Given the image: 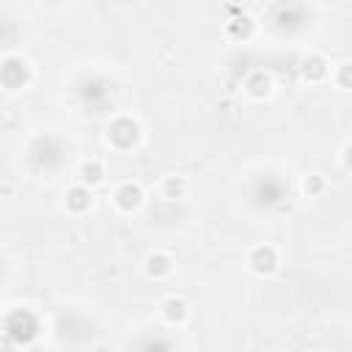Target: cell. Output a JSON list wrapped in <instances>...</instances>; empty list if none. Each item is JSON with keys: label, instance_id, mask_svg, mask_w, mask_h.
Returning <instances> with one entry per match:
<instances>
[{"label": "cell", "instance_id": "1", "mask_svg": "<svg viewBox=\"0 0 352 352\" xmlns=\"http://www.w3.org/2000/svg\"><path fill=\"white\" fill-rule=\"evenodd\" d=\"M6 336H11L16 344H30L38 336V322L30 311H14L6 316Z\"/></svg>", "mask_w": 352, "mask_h": 352}, {"label": "cell", "instance_id": "2", "mask_svg": "<svg viewBox=\"0 0 352 352\" xmlns=\"http://www.w3.org/2000/svg\"><path fill=\"white\" fill-rule=\"evenodd\" d=\"M107 138H110V143L116 146V148H132L135 143H138V138H140V126L132 121V118H116L113 124H110V129H107Z\"/></svg>", "mask_w": 352, "mask_h": 352}, {"label": "cell", "instance_id": "3", "mask_svg": "<svg viewBox=\"0 0 352 352\" xmlns=\"http://www.w3.org/2000/svg\"><path fill=\"white\" fill-rule=\"evenodd\" d=\"M0 80H3V85L8 91L22 88L30 80V69H28V63L22 58H6L3 60V69H0Z\"/></svg>", "mask_w": 352, "mask_h": 352}, {"label": "cell", "instance_id": "4", "mask_svg": "<svg viewBox=\"0 0 352 352\" xmlns=\"http://www.w3.org/2000/svg\"><path fill=\"white\" fill-rule=\"evenodd\" d=\"M248 264H250L253 272L270 275V272H275V267H278V250H275L272 245H258V248L250 250Z\"/></svg>", "mask_w": 352, "mask_h": 352}, {"label": "cell", "instance_id": "5", "mask_svg": "<svg viewBox=\"0 0 352 352\" xmlns=\"http://www.w3.org/2000/svg\"><path fill=\"white\" fill-rule=\"evenodd\" d=\"M113 201H116V206H118L121 212H135V209L143 204V190H140V184H135V182H124V184L116 187Z\"/></svg>", "mask_w": 352, "mask_h": 352}, {"label": "cell", "instance_id": "6", "mask_svg": "<svg viewBox=\"0 0 352 352\" xmlns=\"http://www.w3.org/2000/svg\"><path fill=\"white\" fill-rule=\"evenodd\" d=\"M91 206V190L85 184H77L66 192V209L74 212V214H82L85 209Z\"/></svg>", "mask_w": 352, "mask_h": 352}, {"label": "cell", "instance_id": "7", "mask_svg": "<svg viewBox=\"0 0 352 352\" xmlns=\"http://www.w3.org/2000/svg\"><path fill=\"white\" fill-rule=\"evenodd\" d=\"M302 74H305V80H311V82L324 80V77H327V60H324L322 55H308V58L302 60Z\"/></svg>", "mask_w": 352, "mask_h": 352}, {"label": "cell", "instance_id": "8", "mask_svg": "<svg viewBox=\"0 0 352 352\" xmlns=\"http://www.w3.org/2000/svg\"><path fill=\"white\" fill-rule=\"evenodd\" d=\"M80 182H82L88 190L96 187V184H102V182H104V168H102V162H96V160L82 162V165H80Z\"/></svg>", "mask_w": 352, "mask_h": 352}, {"label": "cell", "instance_id": "9", "mask_svg": "<svg viewBox=\"0 0 352 352\" xmlns=\"http://www.w3.org/2000/svg\"><path fill=\"white\" fill-rule=\"evenodd\" d=\"M170 270H173V258H170L168 253H151V256L146 258V272H148L151 278H165Z\"/></svg>", "mask_w": 352, "mask_h": 352}, {"label": "cell", "instance_id": "10", "mask_svg": "<svg viewBox=\"0 0 352 352\" xmlns=\"http://www.w3.org/2000/svg\"><path fill=\"white\" fill-rule=\"evenodd\" d=\"M162 316H165L170 324L184 322V316H187V302H184L182 297H168V300L162 302Z\"/></svg>", "mask_w": 352, "mask_h": 352}, {"label": "cell", "instance_id": "11", "mask_svg": "<svg viewBox=\"0 0 352 352\" xmlns=\"http://www.w3.org/2000/svg\"><path fill=\"white\" fill-rule=\"evenodd\" d=\"M245 91H248L250 96H256V99L267 96V94H270V77H267L264 72H253V74L245 80Z\"/></svg>", "mask_w": 352, "mask_h": 352}, {"label": "cell", "instance_id": "12", "mask_svg": "<svg viewBox=\"0 0 352 352\" xmlns=\"http://www.w3.org/2000/svg\"><path fill=\"white\" fill-rule=\"evenodd\" d=\"M184 190H187V184H184V179H182V176H168V179L162 182V195H165V198H170V201L182 198V195H184Z\"/></svg>", "mask_w": 352, "mask_h": 352}, {"label": "cell", "instance_id": "13", "mask_svg": "<svg viewBox=\"0 0 352 352\" xmlns=\"http://www.w3.org/2000/svg\"><path fill=\"white\" fill-rule=\"evenodd\" d=\"M250 30H253V22H250V16H239V19H234V22H228V33L231 36H242V38H248L250 36Z\"/></svg>", "mask_w": 352, "mask_h": 352}, {"label": "cell", "instance_id": "14", "mask_svg": "<svg viewBox=\"0 0 352 352\" xmlns=\"http://www.w3.org/2000/svg\"><path fill=\"white\" fill-rule=\"evenodd\" d=\"M336 82L341 88H349L352 91V63H344L338 72H336Z\"/></svg>", "mask_w": 352, "mask_h": 352}, {"label": "cell", "instance_id": "15", "mask_svg": "<svg viewBox=\"0 0 352 352\" xmlns=\"http://www.w3.org/2000/svg\"><path fill=\"white\" fill-rule=\"evenodd\" d=\"M322 190H324V179H322L319 173H314V176L305 179V192H308V195H319Z\"/></svg>", "mask_w": 352, "mask_h": 352}, {"label": "cell", "instance_id": "16", "mask_svg": "<svg viewBox=\"0 0 352 352\" xmlns=\"http://www.w3.org/2000/svg\"><path fill=\"white\" fill-rule=\"evenodd\" d=\"M344 168H346V170H352V143L344 148Z\"/></svg>", "mask_w": 352, "mask_h": 352}, {"label": "cell", "instance_id": "17", "mask_svg": "<svg viewBox=\"0 0 352 352\" xmlns=\"http://www.w3.org/2000/svg\"><path fill=\"white\" fill-rule=\"evenodd\" d=\"M3 352H14V338L3 333Z\"/></svg>", "mask_w": 352, "mask_h": 352}]
</instances>
